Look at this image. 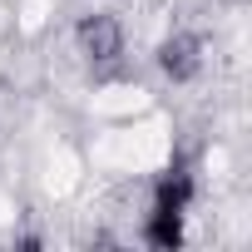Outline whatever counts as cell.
<instances>
[{
	"mask_svg": "<svg viewBox=\"0 0 252 252\" xmlns=\"http://www.w3.org/2000/svg\"><path fill=\"white\" fill-rule=\"evenodd\" d=\"M188 208H193V178H188V173H163V178L154 183V208H149L144 237H149L154 247H178V242H183Z\"/></svg>",
	"mask_w": 252,
	"mask_h": 252,
	"instance_id": "obj_1",
	"label": "cell"
},
{
	"mask_svg": "<svg viewBox=\"0 0 252 252\" xmlns=\"http://www.w3.org/2000/svg\"><path fill=\"white\" fill-rule=\"evenodd\" d=\"M74 40H79V50H84L94 64H109V60L124 55V25H119V15H109V10L84 15V20L74 25Z\"/></svg>",
	"mask_w": 252,
	"mask_h": 252,
	"instance_id": "obj_2",
	"label": "cell"
},
{
	"mask_svg": "<svg viewBox=\"0 0 252 252\" xmlns=\"http://www.w3.org/2000/svg\"><path fill=\"white\" fill-rule=\"evenodd\" d=\"M158 69H163L173 84H188V79L203 69V40H198V35H188V30L168 35V40L158 45Z\"/></svg>",
	"mask_w": 252,
	"mask_h": 252,
	"instance_id": "obj_3",
	"label": "cell"
}]
</instances>
